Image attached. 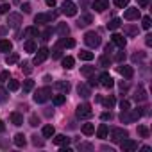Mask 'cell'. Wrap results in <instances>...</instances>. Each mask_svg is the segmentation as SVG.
I'll return each mask as SVG.
<instances>
[{
	"instance_id": "6da1fadb",
	"label": "cell",
	"mask_w": 152,
	"mask_h": 152,
	"mask_svg": "<svg viewBox=\"0 0 152 152\" xmlns=\"http://www.w3.org/2000/svg\"><path fill=\"white\" fill-rule=\"evenodd\" d=\"M50 97H52V90H50L48 86H45V88L36 90V93H34V102H36V104H43V102H47Z\"/></svg>"
},
{
	"instance_id": "7a4b0ae2",
	"label": "cell",
	"mask_w": 152,
	"mask_h": 152,
	"mask_svg": "<svg viewBox=\"0 0 152 152\" xmlns=\"http://www.w3.org/2000/svg\"><path fill=\"white\" fill-rule=\"evenodd\" d=\"M84 43H86L88 47H91V48H97V47L100 45V36H99L97 32L90 31V32L84 34Z\"/></svg>"
},
{
	"instance_id": "3957f363",
	"label": "cell",
	"mask_w": 152,
	"mask_h": 152,
	"mask_svg": "<svg viewBox=\"0 0 152 152\" xmlns=\"http://www.w3.org/2000/svg\"><path fill=\"white\" fill-rule=\"evenodd\" d=\"M129 136V132L125 131V129H122V127H115V129H111V132H109V138H111V141H115V143H120L124 138H127Z\"/></svg>"
},
{
	"instance_id": "277c9868",
	"label": "cell",
	"mask_w": 152,
	"mask_h": 152,
	"mask_svg": "<svg viewBox=\"0 0 152 152\" xmlns=\"http://www.w3.org/2000/svg\"><path fill=\"white\" fill-rule=\"evenodd\" d=\"M61 13L66 15V16H75L77 15V6H75L72 0H64L61 4Z\"/></svg>"
},
{
	"instance_id": "5b68a950",
	"label": "cell",
	"mask_w": 152,
	"mask_h": 152,
	"mask_svg": "<svg viewBox=\"0 0 152 152\" xmlns=\"http://www.w3.org/2000/svg\"><path fill=\"white\" fill-rule=\"evenodd\" d=\"M75 115H77V118H81V120H84V118H90L91 115H93V111H91V106L90 104H81V106H77V111H75Z\"/></svg>"
},
{
	"instance_id": "8992f818",
	"label": "cell",
	"mask_w": 152,
	"mask_h": 152,
	"mask_svg": "<svg viewBox=\"0 0 152 152\" xmlns=\"http://www.w3.org/2000/svg\"><path fill=\"white\" fill-rule=\"evenodd\" d=\"M120 148H122L124 152H134V150L138 148V141L129 140V136H127V138H124V140L120 141Z\"/></svg>"
},
{
	"instance_id": "52a82bcc",
	"label": "cell",
	"mask_w": 152,
	"mask_h": 152,
	"mask_svg": "<svg viewBox=\"0 0 152 152\" xmlns=\"http://www.w3.org/2000/svg\"><path fill=\"white\" fill-rule=\"evenodd\" d=\"M56 13H39V15H36L34 16V22L36 23H50L52 20H56Z\"/></svg>"
},
{
	"instance_id": "ba28073f",
	"label": "cell",
	"mask_w": 152,
	"mask_h": 152,
	"mask_svg": "<svg viewBox=\"0 0 152 152\" xmlns=\"http://www.w3.org/2000/svg\"><path fill=\"white\" fill-rule=\"evenodd\" d=\"M7 23H9V27L16 29V27L22 23V15H18V13H9V16H7Z\"/></svg>"
},
{
	"instance_id": "9c48e42d",
	"label": "cell",
	"mask_w": 152,
	"mask_h": 152,
	"mask_svg": "<svg viewBox=\"0 0 152 152\" xmlns=\"http://www.w3.org/2000/svg\"><path fill=\"white\" fill-rule=\"evenodd\" d=\"M99 81H100V84L104 86V88H113V84H115V81H113V77L107 73V72H104L100 77H99Z\"/></svg>"
},
{
	"instance_id": "30bf717a",
	"label": "cell",
	"mask_w": 152,
	"mask_h": 152,
	"mask_svg": "<svg viewBox=\"0 0 152 152\" xmlns=\"http://www.w3.org/2000/svg\"><path fill=\"white\" fill-rule=\"evenodd\" d=\"M47 57H48V48H47V47H41V48H38V54H36V57H34V64H39V63H43Z\"/></svg>"
},
{
	"instance_id": "8fae6325",
	"label": "cell",
	"mask_w": 152,
	"mask_h": 152,
	"mask_svg": "<svg viewBox=\"0 0 152 152\" xmlns=\"http://www.w3.org/2000/svg\"><path fill=\"white\" fill-rule=\"evenodd\" d=\"M93 9L99 11V13L109 9V0H95V2H93Z\"/></svg>"
},
{
	"instance_id": "7c38bea8",
	"label": "cell",
	"mask_w": 152,
	"mask_h": 152,
	"mask_svg": "<svg viewBox=\"0 0 152 152\" xmlns=\"http://www.w3.org/2000/svg\"><path fill=\"white\" fill-rule=\"evenodd\" d=\"M140 18V9L138 7H129L125 11V20H138Z\"/></svg>"
},
{
	"instance_id": "4fadbf2b",
	"label": "cell",
	"mask_w": 152,
	"mask_h": 152,
	"mask_svg": "<svg viewBox=\"0 0 152 152\" xmlns=\"http://www.w3.org/2000/svg\"><path fill=\"white\" fill-rule=\"evenodd\" d=\"M111 41H113V45H116V47H120V48H124L125 43H127V39H125L122 34H113V36H111Z\"/></svg>"
},
{
	"instance_id": "5bb4252c",
	"label": "cell",
	"mask_w": 152,
	"mask_h": 152,
	"mask_svg": "<svg viewBox=\"0 0 152 152\" xmlns=\"http://www.w3.org/2000/svg\"><path fill=\"white\" fill-rule=\"evenodd\" d=\"M77 93H79L83 99H88V97L91 95V90H90L88 84H79V86H77Z\"/></svg>"
},
{
	"instance_id": "9a60e30c",
	"label": "cell",
	"mask_w": 152,
	"mask_h": 152,
	"mask_svg": "<svg viewBox=\"0 0 152 152\" xmlns=\"http://www.w3.org/2000/svg\"><path fill=\"white\" fill-rule=\"evenodd\" d=\"M118 72H120V75H124L125 79H131L132 77V68L131 66H127V64H122V66H118Z\"/></svg>"
},
{
	"instance_id": "2e32d148",
	"label": "cell",
	"mask_w": 152,
	"mask_h": 152,
	"mask_svg": "<svg viewBox=\"0 0 152 152\" xmlns=\"http://www.w3.org/2000/svg\"><path fill=\"white\" fill-rule=\"evenodd\" d=\"M54 143L59 145V147H63V145H68V143H70V138L64 136V134H57V136L54 138Z\"/></svg>"
},
{
	"instance_id": "e0dca14e",
	"label": "cell",
	"mask_w": 152,
	"mask_h": 152,
	"mask_svg": "<svg viewBox=\"0 0 152 152\" xmlns=\"http://www.w3.org/2000/svg\"><path fill=\"white\" fill-rule=\"evenodd\" d=\"M13 50V43L9 39H0V52H11Z\"/></svg>"
},
{
	"instance_id": "ac0fdd59",
	"label": "cell",
	"mask_w": 152,
	"mask_h": 152,
	"mask_svg": "<svg viewBox=\"0 0 152 152\" xmlns=\"http://www.w3.org/2000/svg\"><path fill=\"white\" fill-rule=\"evenodd\" d=\"M73 45H75V41H73V39H70V38H66V36H61V39H59V47L72 48Z\"/></svg>"
},
{
	"instance_id": "d6986e66",
	"label": "cell",
	"mask_w": 152,
	"mask_h": 152,
	"mask_svg": "<svg viewBox=\"0 0 152 152\" xmlns=\"http://www.w3.org/2000/svg\"><path fill=\"white\" fill-rule=\"evenodd\" d=\"M56 88L61 90V91L66 95V93L70 91V83H68V81H57V83H56Z\"/></svg>"
},
{
	"instance_id": "ffe728a7",
	"label": "cell",
	"mask_w": 152,
	"mask_h": 152,
	"mask_svg": "<svg viewBox=\"0 0 152 152\" xmlns=\"http://www.w3.org/2000/svg\"><path fill=\"white\" fill-rule=\"evenodd\" d=\"M9 118H11V122H13L15 125H22V124H23V116H22L18 111H13Z\"/></svg>"
},
{
	"instance_id": "44dd1931",
	"label": "cell",
	"mask_w": 152,
	"mask_h": 152,
	"mask_svg": "<svg viewBox=\"0 0 152 152\" xmlns=\"http://www.w3.org/2000/svg\"><path fill=\"white\" fill-rule=\"evenodd\" d=\"M73 64H75V59H73V57H70V56L63 57V68H64V70H70V68H73Z\"/></svg>"
},
{
	"instance_id": "7402d4cb",
	"label": "cell",
	"mask_w": 152,
	"mask_h": 152,
	"mask_svg": "<svg viewBox=\"0 0 152 152\" xmlns=\"http://www.w3.org/2000/svg\"><path fill=\"white\" fill-rule=\"evenodd\" d=\"M41 134H43V138H52V136L56 134V129H54L52 125H45L43 131H41Z\"/></svg>"
},
{
	"instance_id": "603a6c76",
	"label": "cell",
	"mask_w": 152,
	"mask_h": 152,
	"mask_svg": "<svg viewBox=\"0 0 152 152\" xmlns=\"http://www.w3.org/2000/svg\"><path fill=\"white\" fill-rule=\"evenodd\" d=\"M107 132H109L107 125H106V124H100L99 129H97V136H99V138H107Z\"/></svg>"
},
{
	"instance_id": "cb8c5ba5",
	"label": "cell",
	"mask_w": 152,
	"mask_h": 152,
	"mask_svg": "<svg viewBox=\"0 0 152 152\" xmlns=\"http://www.w3.org/2000/svg\"><path fill=\"white\" fill-rule=\"evenodd\" d=\"M91 15H83L81 18H79V27H86V25H90L91 23Z\"/></svg>"
},
{
	"instance_id": "d4e9b609",
	"label": "cell",
	"mask_w": 152,
	"mask_h": 152,
	"mask_svg": "<svg viewBox=\"0 0 152 152\" xmlns=\"http://www.w3.org/2000/svg\"><path fill=\"white\" fill-rule=\"evenodd\" d=\"M120 25H122V20H120V18H113V20L107 23V29H109V31H116Z\"/></svg>"
},
{
	"instance_id": "484cf974",
	"label": "cell",
	"mask_w": 152,
	"mask_h": 152,
	"mask_svg": "<svg viewBox=\"0 0 152 152\" xmlns=\"http://www.w3.org/2000/svg\"><path fill=\"white\" fill-rule=\"evenodd\" d=\"M23 48H25V52H36L38 50V47H36V43L32 39H27L25 45H23Z\"/></svg>"
},
{
	"instance_id": "4316f807",
	"label": "cell",
	"mask_w": 152,
	"mask_h": 152,
	"mask_svg": "<svg viewBox=\"0 0 152 152\" xmlns=\"http://www.w3.org/2000/svg\"><path fill=\"white\" fill-rule=\"evenodd\" d=\"M81 73L84 75V77H91V75L95 73V66H83L81 68Z\"/></svg>"
},
{
	"instance_id": "83f0119b",
	"label": "cell",
	"mask_w": 152,
	"mask_h": 152,
	"mask_svg": "<svg viewBox=\"0 0 152 152\" xmlns=\"http://www.w3.org/2000/svg\"><path fill=\"white\" fill-rule=\"evenodd\" d=\"M32 36H39L38 27H27L25 29V38H32Z\"/></svg>"
},
{
	"instance_id": "f1b7e54d",
	"label": "cell",
	"mask_w": 152,
	"mask_h": 152,
	"mask_svg": "<svg viewBox=\"0 0 152 152\" xmlns=\"http://www.w3.org/2000/svg\"><path fill=\"white\" fill-rule=\"evenodd\" d=\"M25 143H27V140H25L23 134H16L15 136V145L16 147H25Z\"/></svg>"
},
{
	"instance_id": "f546056e",
	"label": "cell",
	"mask_w": 152,
	"mask_h": 152,
	"mask_svg": "<svg viewBox=\"0 0 152 152\" xmlns=\"http://www.w3.org/2000/svg\"><path fill=\"white\" fill-rule=\"evenodd\" d=\"M57 32H59V36H68L70 29H68L66 23H59V25H57Z\"/></svg>"
},
{
	"instance_id": "4dcf8cb0",
	"label": "cell",
	"mask_w": 152,
	"mask_h": 152,
	"mask_svg": "<svg viewBox=\"0 0 152 152\" xmlns=\"http://www.w3.org/2000/svg\"><path fill=\"white\" fill-rule=\"evenodd\" d=\"M99 64H100L102 68H106V66H109V64H111V57H109V54H106V56H102V57L99 59Z\"/></svg>"
},
{
	"instance_id": "1f68e13d",
	"label": "cell",
	"mask_w": 152,
	"mask_h": 152,
	"mask_svg": "<svg viewBox=\"0 0 152 152\" xmlns=\"http://www.w3.org/2000/svg\"><path fill=\"white\" fill-rule=\"evenodd\" d=\"M83 132H84L86 136L93 134V132H95V125H93V124H84V125H83Z\"/></svg>"
},
{
	"instance_id": "d6a6232c",
	"label": "cell",
	"mask_w": 152,
	"mask_h": 152,
	"mask_svg": "<svg viewBox=\"0 0 152 152\" xmlns=\"http://www.w3.org/2000/svg\"><path fill=\"white\" fill-rule=\"evenodd\" d=\"M79 56H81V59H83V61H91V59L95 57V56H93V52H88V50H81V54H79Z\"/></svg>"
},
{
	"instance_id": "836d02e7",
	"label": "cell",
	"mask_w": 152,
	"mask_h": 152,
	"mask_svg": "<svg viewBox=\"0 0 152 152\" xmlns=\"http://www.w3.org/2000/svg\"><path fill=\"white\" fill-rule=\"evenodd\" d=\"M32 88H34V81H31V79L23 81V93H29V91H32Z\"/></svg>"
},
{
	"instance_id": "e575fe53",
	"label": "cell",
	"mask_w": 152,
	"mask_h": 152,
	"mask_svg": "<svg viewBox=\"0 0 152 152\" xmlns=\"http://www.w3.org/2000/svg\"><path fill=\"white\" fill-rule=\"evenodd\" d=\"M64 100H66V95H64V93L56 95V97H54V106H61V104H64Z\"/></svg>"
},
{
	"instance_id": "d590c367",
	"label": "cell",
	"mask_w": 152,
	"mask_h": 152,
	"mask_svg": "<svg viewBox=\"0 0 152 152\" xmlns=\"http://www.w3.org/2000/svg\"><path fill=\"white\" fill-rule=\"evenodd\" d=\"M7 90H9V91H16V90H20V83H18V81H15V79H13V81H9Z\"/></svg>"
},
{
	"instance_id": "8d00e7d4",
	"label": "cell",
	"mask_w": 152,
	"mask_h": 152,
	"mask_svg": "<svg viewBox=\"0 0 152 152\" xmlns=\"http://www.w3.org/2000/svg\"><path fill=\"white\" fill-rule=\"evenodd\" d=\"M131 109H127V111H122V115H120V120L122 122H132V116H131V113H129Z\"/></svg>"
},
{
	"instance_id": "74e56055",
	"label": "cell",
	"mask_w": 152,
	"mask_h": 152,
	"mask_svg": "<svg viewBox=\"0 0 152 152\" xmlns=\"http://www.w3.org/2000/svg\"><path fill=\"white\" fill-rule=\"evenodd\" d=\"M134 99H136V102H141V100H147V93H145L143 90H140V91H136V95H134Z\"/></svg>"
},
{
	"instance_id": "f35d334b",
	"label": "cell",
	"mask_w": 152,
	"mask_h": 152,
	"mask_svg": "<svg viewBox=\"0 0 152 152\" xmlns=\"http://www.w3.org/2000/svg\"><path fill=\"white\" fill-rule=\"evenodd\" d=\"M16 61H18V54H15V52H13V54H9V56H7V59H6V63H7V64H15Z\"/></svg>"
},
{
	"instance_id": "ab89813d",
	"label": "cell",
	"mask_w": 152,
	"mask_h": 152,
	"mask_svg": "<svg viewBox=\"0 0 152 152\" xmlns=\"http://www.w3.org/2000/svg\"><path fill=\"white\" fill-rule=\"evenodd\" d=\"M141 115H143L141 107H136V109H132V113H131V116H132V122H134V120H138V118H140Z\"/></svg>"
},
{
	"instance_id": "60d3db41",
	"label": "cell",
	"mask_w": 152,
	"mask_h": 152,
	"mask_svg": "<svg viewBox=\"0 0 152 152\" xmlns=\"http://www.w3.org/2000/svg\"><path fill=\"white\" fill-rule=\"evenodd\" d=\"M141 27H143L145 31L150 29V16H143V20H141Z\"/></svg>"
},
{
	"instance_id": "b9f144b4",
	"label": "cell",
	"mask_w": 152,
	"mask_h": 152,
	"mask_svg": "<svg viewBox=\"0 0 152 152\" xmlns=\"http://www.w3.org/2000/svg\"><path fill=\"white\" fill-rule=\"evenodd\" d=\"M115 6L120 7V9H124V7L129 6V0H115Z\"/></svg>"
},
{
	"instance_id": "7bdbcfd3",
	"label": "cell",
	"mask_w": 152,
	"mask_h": 152,
	"mask_svg": "<svg viewBox=\"0 0 152 152\" xmlns=\"http://www.w3.org/2000/svg\"><path fill=\"white\" fill-rule=\"evenodd\" d=\"M22 70H23L25 73H31V72H32V66H31V63H27V61H25V63H22Z\"/></svg>"
},
{
	"instance_id": "ee69618b",
	"label": "cell",
	"mask_w": 152,
	"mask_h": 152,
	"mask_svg": "<svg viewBox=\"0 0 152 152\" xmlns=\"http://www.w3.org/2000/svg\"><path fill=\"white\" fill-rule=\"evenodd\" d=\"M138 132H140V136H143V138H147V136H148V131H147V127H143V125H140V127H138Z\"/></svg>"
},
{
	"instance_id": "f6af8a7d",
	"label": "cell",
	"mask_w": 152,
	"mask_h": 152,
	"mask_svg": "<svg viewBox=\"0 0 152 152\" xmlns=\"http://www.w3.org/2000/svg\"><path fill=\"white\" fill-rule=\"evenodd\" d=\"M9 4H2V6H0V15H7L9 13Z\"/></svg>"
},
{
	"instance_id": "bcb514c9",
	"label": "cell",
	"mask_w": 152,
	"mask_h": 152,
	"mask_svg": "<svg viewBox=\"0 0 152 152\" xmlns=\"http://www.w3.org/2000/svg\"><path fill=\"white\" fill-rule=\"evenodd\" d=\"M7 100V91L4 88H0V102H6Z\"/></svg>"
},
{
	"instance_id": "7dc6e473",
	"label": "cell",
	"mask_w": 152,
	"mask_h": 152,
	"mask_svg": "<svg viewBox=\"0 0 152 152\" xmlns=\"http://www.w3.org/2000/svg\"><path fill=\"white\" fill-rule=\"evenodd\" d=\"M50 36H52V29H47V31L41 32V39H48Z\"/></svg>"
},
{
	"instance_id": "c3c4849f",
	"label": "cell",
	"mask_w": 152,
	"mask_h": 152,
	"mask_svg": "<svg viewBox=\"0 0 152 152\" xmlns=\"http://www.w3.org/2000/svg\"><path fill=\"white\" fill-rule=\"evenodd\" d=\"M104 104H106L107 107H113V106H115V99H113V97H107V99L104 100Z\"/></svg>"
},
{
	"instance_id": "681fc988",
	"label": "cell",
	"mask_w": 152,
	"mask_h": 152,
	"mask_svg": "<svg viewBox=\"0 0 152 152\" xmlns=\"http://www.w3.org/2000/svg\"><path fill=\"white\" fill-rule=\"evenodd\" d=\"M9 79V72H2L0 73V83H6Z\"/></svg>"
},
{
	"instance_id": "f907efd6",
	"label": "cell",
	"mask_w": 152,
	"mask_h": 152,
	"mask_svg": "<svg viewBox=\"0 0 152 152\" xmlns=\"http://www.w3.org/2000/svg\"><path fill=\"white\" fill-rule=\"evenodd\" d=\"M115 59H116V61H124V59H125V52H116Z\"/></svg>"
},
{
	"instance_id": "816d5d0a",
	"label": "cell",
	"mask_w": 152,
	"mask_h": 152,
	"mask_svg": "<svg viewBox=\"0 0 152 152\" xmlns=\"http://www.w3.org/2000/svg\"><path fill=\"white\" fill-rule=\"evenodd\" d=\"M120 107H122V111H127L131 106H129V102H127V100H122V102H120Z\"/></svg>"
},
{
	"instance_id": "f5cc1de1",
	"label": "cell",
	"mask_w": 152,
	"mask_h": 152,
	"mask_svg": "<svg viewBox=\"0 0 152 152\" xmlns=\"http://www.w3.org/2000/svg\"><path fill=\"white\" fill-rule=\"evenodd\" d=\"M91 148H93V147L88 145V143H81V145H79V150H91Z\"/></svg>"
},
{
	"instance_id": "db71d44e",
	"label": "cell",
	"mask_w": 152,
	"mask_h": 152,
	"mask_svg": "<svg viewBox=\"0 0 152 152\" xmlns=\"http://www.w3.org/2000/svg\"><path fill=\"white\" fill-rule=\"evenodd\" d=\"M22 9H23V13H31V4H27V2H25V4L22 6Z\"/></svg>"
},
{
	"instance_id": "11a10c76",
	"label": "cell",
	"mask_w": 152,
	"mask_h": 152,
	"mask_svg": "<svg viewBox=\"0 0 152 152\" xmlns=\"http://www.w3.org/2000/svg\"><path fill=\"white\" fill-rule=\"evenodd\" d=\"M52 57H54V59H59V57H61V50H59V48H56V50H54V54H52Z\"/></svg>"
},
{
	"instance_id": "9f6ffc18",
	"label": "cell",
	"mask_w": 152,
	"mask_h": 152,
	"mask_svg": "<svg viewBox=\"0 0 152 152\" xmlns=\"http://www.w3.org/2000/svg\"><path fill=\"white\" fill-rule=\"evenodd\" d=\"M38 124H39V120H38L36 116H31V125H32V127H36Z\"/></svg>"
},
{
	"instance_id": "6f0895ef",
	"label": "cell",
	"mask_w": 152,
	"mask_h": 152,
	"mask_svg": "<svg viewBox=\"0 0 152 152\" xmlns=\"http://www.w3.org/2000/svg\"><path fill=\"white\" fill-rule=\"evenodd\" d=\"M138 6L140 7H147L148 6V0H138Z\"/></svg>"
},
{
	"instance_id": "680465c9",
	"label": "cell",
	"mask_w": 152,
	"mask_h": 152,
	"mask_svg": "<svg viewBox=\"0 0 152 152\" xmlns=\"http://www.w3.org/2000/svg\"><path fill=\"white\" fill-rule=\"evenodd\" d=\"M32 143H34V145H39V147L43 145V141H39V140H38V136H34V140H32Z\"/></svg>"
},
{
	"instance_id": "91938a15",
	"label": "cell",
	"mask_w": 152,
	"mask_h": 152,
	"mask_svg": "<svg viewBox=\"0 0 152 152\" xmlns=\"http://www.w3.org/2000/svg\"><path fill=\"white\" fill-rule=\"evenodd\" d=\"M45 2H47L48 7H54V6H56V0H45Z\"/></svg>"
},
{
	"instance_id": "94428289",
	"label": "cell",
	"mask_w": 152,
	"mask_h": 152,
	"mask_svg": "<svg viewBox=\"0 0 152 152\" xmlns=\"http://www.w3.org/2000/svg\"><path fill=\"white\" fill-rule=\"evenodd\" d=\"M145 43H147V45H148V47H150V45H152V36H150V34H148V36H147V39H145Z\"/></svg>"
},
{
	"instance_id": "6125c7cd",
	"label": "cell",
	"mask_w": 152,
	"mask_h": 152,
	"mask_svg": "<svg viewBox=\"0 0 152 152\" xmlns=\"http://www.w3.org/2000/svg\"><path fill=\"white\" fill-rule=\"evenodd\" d=\"M4 131H6V125H4L2 120H0V132H4Z\"/></svg>"
},
{
	"instance_id": "be15d7a7",
	"label": "cell",
	"mask_w": 152,
	"mask_h": 152,
	"mask_svg": "<svg viewBox=\"0 0 152 152\" xmlns=\"http://www.w3.org/2000/svg\"><path fill=\"white\" fill-rule=\"evenodd\" d=\"M102 118H104V120H107V118H111V113H104V115H102Z\"/></svg>"
},
{
	"instance_id": "e7e4bbea",
	"label": "cell",
	"mask_w": 152,
	"mask_h": 152,
	"mask_svg": "<svg viewBox=\"0 0 152 152\" xmlns=\"http://www.w3.org/2000/svg\"><path fill=\"white\" fill-rule=\"evenodd\" d=\"M111 50H113V47H111V45H106V52H107V54H109V52H111Z\"/></svg>"
},
{
	"instance_id": "03108f58",
	"label": "cell",
	"mask_w": 152,
	"mask_h": 152,
	"mask_svg": "<svg viewBox=\"0 0 152 152\" xmlns=\"http://www.w3.org/2000/svg\"><path fill=\"white\" fill-rule=\"evenodd\" d=\"M0 34H6V29L4 27H0Z\"/></svg>"
}]
</instances>
